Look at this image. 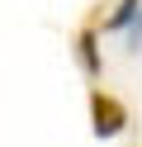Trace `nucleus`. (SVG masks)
I'll return each mask as SVG.
<instances>
[{
	"label": "nucleus",
	"instance_id": "nucleus-3",
	"mask_svg": "<svg viewBox=\"0 0 142 147\" xmlns=\"http://www.w3.org/2000/svg\"><path fill=\"white\" fill-rule=\"evenodd\" d=\"M133 19H142V0H118L109 10V19H104V29L118 33V29H133Z\"/></svg>",
	"mask_w": 142,
	"mask_h": 147
},
{
	"label": "nucleus",
	"instance_id": "nucleus-1",
	"mask_svg": "<svg viewBox=\"0 0 142 147\" xmlns=\"http://www.w3.org/2000/svg\"><path fill=\"white\" fill-rule=\"evenodd\" d=\"M123 128H128V105L118 95H109V90L95 86L90 90V133L104 142V138H118Z\"/></svg>",
	"mask_w": 142,
	"mask_h": 147
},
{
	"label": "nucleus",
	"instance_id": "nucleus-2",
	"mask_svg": "<svg viewBox=\"0 0 142 147\" xmlns=\"http://www.w3.org/2000/svg\"><path fill=\"white\" fill-rule=\"evenodd\" d=\"M76 62H81V71H85V76H95V81H100L104 57H100V29H95V24H85V29L76 33Z\"/></svg>",
	"mask_w": 142,
	"mask_h": 147
}]
</instances>
